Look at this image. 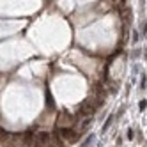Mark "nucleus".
Listing matches in <instances>:
<instances>
[{
    "label": "nucleus",
    "instance_id": "nucleus-1",
    "mask_svg": "<svg viewBox=\"0 0 147 147\" xmlns=\"http://www.w3.org/2000/svg\"><path fill=\"white\" fill-rule=\"evenodd\" d=\"M80 124V119L76 115H69V113H60L57 117V128L59 129H69V128H75V126Z\"/></svg>",
    "mask_w": 147,
    "mask_h": 147
},
{
    "label": "nucleus",
    "instance_id": "nucleus-2",
    "mask_svg": "<svg viewBox=\"0 0 147 147\" xmlns=\"http://www.w3.org/2000/svg\"><path fill=\"white\" fill-rule=\"evenodd\" d=\"M59 133V136H60V140L64 142L66 145L67 144H75L80 136H82V133L80 131H75V128H69V129H59L57 131Z\"/></svg>",
    "mask_w": 147,
    "mask_h": 147
},
{
    "label": "nucleus",
    "instance_id": "nucleus-3",
    "mask_svg": "<svg viewBox=\"0 0 147 147\" xmlns=\"http://www.w3.org/2000/svg\"><path fill=\"white\" fill-rule=\"evenodd\" d=\"M90 124H92V117H85L80 124H78V131L80 133H83V131H87L89 128H90Z\"/></svg>",
    "mask_w": 147,
    "mask_h": 147
},
{
    "label": "nucleus",
    "instance_id": "nucleus-4",
    "mask_svg": "<svg viewBox=\"0 0 147 147\" xmlns=\"http://www.w3.org/2000/svg\"><path fill=\"white\" fill-rule=\"evenodd\" d=\"M113 119H115V115H108V117H107V121H105V124H103V129H101L103 133H107V131H108V128L112 126Z\"/></svg>",
    "mask_w": 147,
    "mask_h": 147
},
{
    "label": "nucleus",
    "instance_id": "nucleus-5",
    "mask_svg": "<svg viewBox=\"0 0 147 147\" xmlns=\"http://www.w3.org/2000/svg\"><path fill=\"white\" fill-rule=\"evenodd\" d=\"M94 140H96V136H94V135H89L87 138L82 142V145H80V147H89V145H90V144H92Z\"/></svg>",
    "mask_w": 147,
    "mask_h": 147
},
{
    "label": "nucleus",
    "instance_id": "nucleus-6",
    "mask_svg": "<svg viewBox=\"0 0 147 147\" xmlns=\"http://www.w3.org/2000/svg\"><path fill=\"white\" fill-rule=\"evenodd\" d=\"M46 99H48V108L53 110L55 108V103H53V98H51V92L50 90H46Z\"/></svg>",
    "mask_w": 147,
    "mask_h": 147
},
{
    "label": "nucleus",
    "instance_id": "nucleus-7",
    "mask_svg": "<svg viewBox=\"0 0 147 147\" xmlns=\"http://www.w3.org/2000/svg\"><path fill=\"white\" fill-rule=\"evenodd\" d=\"M108 90H110L112 94L119 92V83H115V82H108Z\"/></svg>",
    "mask_w": 147,
    "mask_h": 147
},
{
    "label": "nucleus",
    "instance_id": "nucleus-8",
    "mask_svg": "<svg viewBox=\"0 0 147 147\" xmlns=\"http://www.w3.org/2000/svg\"><path fill=\"white\" fill-rule=\"evenodd\" d=\"M145 89H147V76L142 75V78H140V90H145Z\"/></svg>",
    "mask_w": 147,
    "mask_h": 147
},
{
    "label": "nucleus",
    "instance_id": "nucleus-9",
    "mask_svg": "<svg viewBox=\"0 0 147 147\" xmlns=\"http://www.w3.org/2000/svg\"><path fill=\"white\" fill-rule=\"evenodd\" d=\"M140 34L142 36H147V23L145 22H142V25H140Z\"/></svg>",
    "mask_w": 147,
    "mask_h": 147
},
{
    "label": "nucleus",
    "instance_id": "nucleus-10",
    "mask_svg": "<svg viewBox=\"0 0 147 147\" xmlns=\"http://www.w3.org/2000/svg\"><path fill=\"white\" fill-rule=\"evenodd\" d=\"M145 108H147V101H145V99H142V101L138 103V110H140V112H144Z\"/></svg>",
    "mask_w": 147,
    "mask_h": 147
},
{
    "label": "nucleus",
    "instance_id": "nucleus-11",
    "mask_svg": "<svg viewBox=\"0 0 147 147\" xmlns=\"http://www.w3.org/2000/svg\"><path fill=\"white\" fill-rule=\"evenodd\" d=\"M128 138H129V140H133V138H135V129H131V128L128 129Z\"/></svg>",
    "mask_w": 147,
    "mask_h": 147
},
{
    "label": "nucleus",
    "instance_id": "nucleus-12",
    "mask_svg": "<svg viewBox=\"0 0 147 147\" xmlns=\"http://www.w3.org/2000/svg\"><path fill=\"white\" fill-rule=\"evenodd\" d=\"M138 39H140V36H138V32L135 30V32H133V43H138Z\"/></svg>",
    "mask_w": 147,
    "mask_h": 147
},
{
    "label": "nucleus",
    "instance_id": "nucleus-13",
    "mask_svg": "<svg viewBox=\"0 0 147 147\" xmlns=\"http://www.w3.org/2000/svg\"><path fill=\"white\" fill-rule=\"evenodd\" d=\"M140 55V50H133V53H131V59H136Z\"/></svg>",
    "mask_w": 147,
    "mask_h": 147
},
{
    "label": "nucleus",
    "instance_id": "nucleus-14",
    "mask_svg": "<svg viewBox=\"0 0 147 147\" xmlns=\"http://www.w3.org/2000/svg\"><path fill=\"white\" fill-rule=\"evenodd\" d=\"M124 110H126V108H124V107H121V108H119V112H117V119H119V117H121V115H122V113H124Z\"/></svg>",
    "mask_w": 147,
    "mask_h": 147
},
{
    "label": "nucleus",
    "instance_id": "nucleus-15",
    "mask_svg": "<svg viewBox=\"0 0 147 147\" xmlns=\"http://www.w3.org/2000/svg\"><path fill=\"white\" fill-rule=\"evenodd\" d=\"M144 59H145V62H147V48H145V51H144Z\"/></svg>",
    "mask_w": 147,
    "mask_h": 147
}]
</instances>
